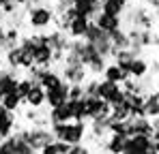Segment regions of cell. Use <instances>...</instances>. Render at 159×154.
Segmentation results:
<instances>
[{
	"label": "cell",
	"mask_w": 159,
	"mask_h": 154,
	"mask_svg": "<svg viewBox=\"0 0 159 154\" xmlns=\"http://www.w3.org/2000/svg\"><path fill=\"white\" fill-rule=\"evenodd\" d=\"M39 83L45 90H54V88H58V86L65 83V77H62V73H58L54 69H43L41 71V77H39Z\"/></svg>",
	"instance_id": "cell-12"
},
{
	"label": "cell",
	"mask_w": 159,
	"mask_h": 154,
	"mask_svg": "<svg viewBox=\"0 0 159 154\" xmlns=\"http://www.w3.org/2000/svg\"><path fill=\"white\" fill-rule=\"evenodd\" d=\"M125 141H127L125 135H120V133H110L106 139H103L101 150H106V152H125Z\"/></svg>",
	"instance_id": "cell-15"
},
{
	"label": "cell",
	"mask_w": 159,
	"mask_h": 154,
	"mask_svg": "<svg viewBox=\"0 0 159 154\" xmlns=\"http://www.w3.org/2000/svg\"><path fill=\"white\" fill-rule=\"evenodd\" d=\"M135 56H140L138 51L133 49V47H125V49H116L114 53H112V58H114V62H118L123 69H127L129 71V66H131V62H133V58Z\"/></svg>",
	"instance_id": "cell-18"
},
{
	"label": "cell",
	"mask_w": 159,
	"mask_h": 154,
	"mask_svg": "<svg viewBox=\"0 0 159 154\" xmlns=\"http://www.w3.org/2000/svg\"><path fill=\"white\" fill-rule=\"evenodd\" d=\"M2 58H4V66H9V69H20V60H22V47H20V45H15V47L7 49Z\"/></svg>",
	"instance_id": "cell-22"
},
{
	"label": "cell",
	"mask_w": 159,
	"mask_h": 154,
	"mask_svg": "<svg viewBox=\"0 0 159 154\" xmlns=\"http://www.w3.org/2000/svg\"><path fill=\"white\" fill-rule=\"evenodd\" d=\"M32 86H34V81H32V79H30L28 75L20 77V83H17V94H20L22 99H24V96H26L28 92L32 90Z\"/></svg>",
	"instance_id": "cell-27"
},
{
	"label": "cell",
	"mask_w": 159,
	"mask_h": 154,
	"mask_svg": "<svg viewBox=\"0 0 159 154\" xmlns=\"http://www.w3.org/2000/svg\"><path fill=\"white\" fill-rule=\"evenodd\" d=\"M88 24H90L88 17H84V15H75L73 22L67 26L65 32L69 34V39H84V34H86V30H88Z\"/></svg>",
	"instance_id": "cell-11"
},
{
	"label": "cell",
	"mask_w": 159,
	"mask_h": 154,
	"mask_svg": "<svg viewBox=\"0 0 159 154\" xmlns=\"http://www.w3.org/2000/svg\"><path fill=\"white\" fill-rule=\"evenodd\" d=\"M103 77L106 79H110V81H116V83H123L129 75V71L127 69H123L118 62H110V64H106V69H103Z\"/></svg>",
	"instance_id": "cell-14"
},
{
	"label": "cell",
	"mask_w": 159,
	"mask_h": 154,
	"mask_svg": "<svg viewBox=\"0 0 159 154\" xmlns=\"http://www.w3.org/2000/svg\"><path fill=\"white\" fill-rule=\"evenodd\" d=\"M116 2H120V4H125V6L129 4V0H116Z\"/></svg>",
	"instance_id": "cell-36"
},
{
	"label": "cell",
	"mask_w": 159,
	"mask_h": 154,
	"mask_svg": "<svg viewBox=\"0 0 159 154\" xmlns=\"http://www.w3.org/2000/svg\"><path fill=\"white\" fill-rule=\"evenodd\" d=\"M67 101H69V81H65L62 86H58L54 90H48V105L45 107L52 109V107H58Z\"/></svg>",
	"instance_id": "cell-10"
},
{
	"label": "cell",
	"mask_w": 159,
	"mask_h": 154,
	"mask_svg": "<svg viewBox=\"0 0 159 154\" xmlns=\"http://www.w3.org/2000/svg\"><path fill=\"white\" fill-rule=\"evenodd\" d=\"M144 116L146 118H157L159 116V90L146 92V99H144Z\"/></svg>",
	"instance_id": "cell-17"
},
{
	"label": "cell",
	"mask_w": 159,
	"mask_h": 154,
	"mask_svg": "<svg viewBox=\"0 0 159 154\" xmlns=\"http://www.w3.org/2000/svg\"><path fill=\"white\" fill-rule=\"evenodd\" d=\"M15 130H17V120H15V111H11L4 120H0V141L11 137Z\"/></svg>",
	"instance_id": "cell-20"
},
{
	"label": "cell",
	"mask_w": 159,
	"mask_h": 154,
	"mask_svg": "<svg viewBox=\"0 0 159 154\" xmlns=\"http://www.w3.org/2000/svg\"><path fill=\"white\" fill-rule=\"evenodd\" d=\"M69 6H73V0H56V2H54L56 13H62V11H67Z\"/></svg>",
	"instance_id": "cell-30"
},
{
	"label": "cell",
	"mask_w": 159,
	"mask_h": 154,
	"mask_svg": "<svg viewBox=\"0 0 159 154\" xmlns=\"http://www.w3.org/2000/svg\"><path fill=\"white\" fill-rule=\"evenodd\" d=\"M110 118H114V120H127V118H129V105H127L125 101L112 105V113H110Z\"/></svg>",
	"instance_id": "cell-25"
},
{
	"label": "cell",
	"mask_w": 159,
	"mask_h": 154,
	"mask_svg": "<svg viewBox=\"0 0 159 154\" xmlns=\"http://www.w3.org/2000/svg\"><path fill=\"white\" fill-rule=\"evenodd\" d=\"M9 113H11V111H9V109H7V107H4V103L0 101V120H4V118H7V116H9Z\"/></svg>",
	"instance_id": "cell-31"
},
{
	"label": "cell",
	"mask_w": 159,
	"mask_h": 154,
	"mask_svg": "<svg viewBox=\"0 0 159 154\" xmlns=\"http://www.w3.org/2000/svg\"><path fill=\"white\" fill-rule=\"evenodd\" d=\"M71 143H67L65 139H52L48 146H43V154H69Z\"/></svg>",
	"instance_id": "cell-21"
},
{
	"label": "cell",
	"mask_w": 159,
	"mask_h": 154,
	"mask_svg": "<svg viewBox=\"0 0 159 154\" xmlns=\"http://www.w3.org/2000/svg\"><path fill=\"white\" fill-rule=\"evenodd\" d=\"M24 9H26V24L32 30L43 32L50 26H54V19H56V9L54 6H48V4L41 2V4H30Z\"/></svg>",
	"instance_id": "cell-1"
},
{
	"label": "cell",
	"mask_w": 159,
	"mask_h": 154,
	"mask_svg": "<svg viewBox=\"0 0 159 154\" xmlns=\"http://www.w3.org/2000/svg\"><path fill=\"white\" fill-rule=\"evenodd\" d=\"M153 143H155V154H159V139H157V141H153Z\"/></svg>",
	"instance_id": "cell-35"
},
{
	"label": "cell",
	"mask_w": 159,
	"mask_h": 154,
	"mask_svg": "<svg viewBox=\"0 0 159 154\" xmlns=\"http://www.w3.org/2000/svg\"><path fill=\"white\" fill-rule=\"evenodd\" d=\"M4 39H7V28H4V24H0V45L4 43Z\"/></svg>",
	"instance_id": "cell-32"
},
{
	"label": "cell",
	"mask_w": 159,
	"mask_h": 154,
	"mask_svg": "<svg viewBox=\"0 0 159 154\" xmlns=\"http://www.w3.org/2000/svg\"><path fill=\"white\" fill-rule=\"evenodd\" d=\"M0 101L4 103V107H7L9 111H17V109L24 105V99L17 94V90H13V92H7V94H4Z\"/></svg>",
	"instance_id": "cell-23"
},
{
	"label": "cell",
	"mask_w": 159,
	"mask_h": 154,
	"mask_svg": "<svg viewBox=\"0 0 159 154\" xmlns=\"http://www.w3.org/2000/svg\"><path fill=\"white\" fill-rule=\"evenodd\" d=\"M24 105L32 107V109H43L48 105V90L41 86V83H34L32 90L24 96Z\"/></svg>",
	"instance_id": "cell-6"
},
{
	"label": "cell",
	"mask_w": 159,
	"mask_h": 154,
	"mask_svg": "<svg viewBox=\"0 0 159 154\" xmlns=\"http://www.w3.org/2000/svg\"><path fill=\"white\" fill-rule=\"evenodd\" d=\"M86 92H84V83H69V99H84Z\"/></svg>",
	"instance_id": "cell-28"
},
{
	"label": "cell",
	"mask_w": 159,
	"mask_h": 154,
	"mask_svg": "<svg viewBox=\"0 0 159 154\" xmlns=\"http://www.w3.org/2000/svg\"><path fill=\"white\" fill-rule=\"evenodd\" d=\"M48 120H50V124H56V122H69V120H73V109H71V103H62V105H58V107H52L50 111H48Z\"/></svg>",
	"instance_id": "cell-8"
},
{
	"label": "cell",
	"mask_w": 159,
	"mask_h": 154,
	"mask_svg": "<svg viewBox=\"0 0 159 154\" xmlns=\"http://www.w3.org/2000/svg\"><path fill=\"white\" fill-rule=\"evenodd\" d=\"M95 22H97V26H99L101 30H106L107 34H110V32H114V30H118V28H123V17L107 15V13H103V11L95 17Z\"/></svg>",
	"instance_id": "cell-13"
},
{
	"label": "cell",
	"mask_w": 159,
	"mask_h": 154,
	"mask_svg": "<svg viewBox=\"0 0 159 154\" xmlns=\"http://www.w3.org/2000/svg\"><path fill=\"white\" fill-rule=\"evenodd\" d=\"M78 15H84L88 19H95L101 13V0H75L73 2Z\"/></svg>",
	"instance_id": "cell-7"
},
{
	"label": "cell",
	"mask_w": 159,
	"mask_h": 154,
	"mask_svg": "<svg viewBox=\"0 0 159 154\" xmlns=\"http://www.w3.org/2000/svg\"><path fill=\"white\" fill-rule=\"evenodd\" d=\"M34 64L41 66V69H52V64H56L54 62V49L48 43H41L34 49Z\"/></svg>",
	"instance_id": "cell-9"
},
{
	"label": "cell",
	"mask_w": 159,
	"mask_h": 154,
	"mask_svg": "<svg viewBox=\"0 0 159 154\" xmlns=\"http://www.w3.org/2000/svg\"><path fill=\"white\" fill-rule=\"evenodd\" d=\"M86 109H88V120L110 118L112 113V105L103 101L101 96H86Z\"/></svg>",
	"instance_id": "cell-5"
},
{
	"label": "cell",
	"mask_w": 159,
	"mask_h": 154,
	"mask_svg": "<svg viewBox=\"0 0 159 154\" xmlns=\"http://www.w3.org/2000/svg\"><path fill=\"white\" fill-rule=\"evenodd\" d=\"M2 69H4V58H2V53H0V73H2Z\"/></svg>",
	"instance_id": "cell-34"
},
{
	"label": "cell",
	"mask_w": 159,
	"mask_h": 154,
	"mask_svg": "<svg viewBox=\"0 0 159 154\" xmlns=\"http://www.w3.org/2000/svg\"><path fill=\"white\" fill-rule=\"evenodd\" d=\"M86 135H88V126L84 120H69L65 124L62 139L67 143H80V141H86Z\"/></svg>",
	"instance_id": "cell-4"
},
{
	"label": "cell",
	"mask_w": 159,
	"mask_h": 154,
	"mask_svg": "<svg viewBox=\"0 0 159 154\" xmlns=\"http://www.w3.org/2000/svg\"><path fill=\"white\" fill-rule=\"evenodd\" d=\"M110 39H112L114 51H116V49H125V47H131V39H129L127 28H118V30L110 32Z\"/></svg>",
	"instance_id": "cell-19"
},
{
	"label": "cell",
	"mask_w": 159,
	"mask_h": 154,
	"mask_svg": "<svg viewBox=\"0 0 159 154\" xmlns=\"http://www.w3.org/2000/svg\"><path fill=\"white\" fill-rule=\"evenodd\" d=\"M13 2H17L20 6H28V4H30V0H13Z\"/></svg>",
	"instance_id": "cell-33"
},
{
	"label": "cell",
	"mask_w": 159,
	"mask_h": 154,
	"mask_svg": "<svg viewBox=\"0 0 159 154\" xmlns=\"http://www.w3.org/2000/svg\"><path fill=\"white\" fill-rule=\"evenodd\" d=\"M148 73H151V62L142 56H135L129 66V75L135 79H144V77H148Z\"/></svg>",
	"instance_id": "cell-16"
},
{
	"label": "cell",
	"mask_w": 159,
	"mask_h": 154,
	"mask_svg": "<svg viewBox=\"0 0 159 154\" xmlns=\"http://www.w3.org/2000/svg\"><path fill=\"white\" fill-rule=\"evenodd\" d=\"M157 32H159V19H157Z\"/></svg>",
	"instance_id": "cell-37"
},
{
	"label": "cell",
	"mask_w": 159,
	"mask_h": 154,
	"mask_svg": "<svg viewBox=\"0 0 159 154\" xmlns=\"http://www.w3.org/2000/svg\"><path fill=\"white\" fill-rule=\"evenodd\" d=\"M125 152L127 154H151L155 152V143L148 135H131L125 141Z\"/></svg>",
	"instance_id": "cell-3"
},
{
	"label": "cell",
	"mask_w": 159,
	"mask_h": 154,
	"mask_svg": "<svg viewBox=\"0 0 159 154\" xmlns=\"http://www.w3.org/2000/svg\"><path fill=\"white\" fill-rule=\"evenodd\" d=\"M95 148H90V146H86L84 141H80V143H71V150L69 154H86V152H93Z\"/></svg>",
	"instance_id": "cell-29"
},
{
	"label": "cell",
	"mask_w": 159,
	"mask_h": 154,
	"mask_svg": "<svg viewBox=\"0 0 159 154\" xmlns=\"http://www.w3.org/2000/svg\"><path fill=\"white\" fill-rule=\"evenodd\" d=\"M84 92H86V96H99V79L95 75L84 81Z\"/></svg>",
	"instance_id": "cell-26"
},
{
	"label": "cell",
	"mask_w": 159,
	"mask_h": 154,
	"mask_svg": "<svg viewBox=\"0 0 159 154\" xmlns=\"http://www.w3.org/2000/svg\"><path fill=\"white\" fill-rule=\"evenodd\" d=\"M101 11L107 15H116V17H123L125 13V4L116 2V0H101Z\"/></svg>",
	"instance_id": "cell-24"
},
{
	"label": "cell",
	"mask_w": 159,
	"mask_h": 154,
	"mask_svg": "<svg viewBox=\"0 0 159 154\" xmlns=\"http://www.w3.org/2000/svg\"><path fill=\"white\" fill-rule=\"evenodd\" d=\"M99 96L107 101L110 105H116V103H123L125 101V90L120 83L116 81H110V79H99Z\"/></svg>",
	"instance_id": "cell-2"
}]
</instances>
